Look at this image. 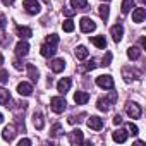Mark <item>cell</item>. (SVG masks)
I'll return each mask as SVG.
<instances>
[{
  "instance_id": "obj_22",
  "label": "cell",
  "mask_w": 146,
  "mask_h": 146,
  "mask_svg": "<svg viewBox=\"0 0 146 146\" xmlns=\"http://www.w3.org/2000/svg\"><path fill=\"white\" fill-rule=\"evenodd\" d=\"M70 4L74 11H84L88 7V0H70Z\"/></svg>"
},
{
  "instance_id": "obj_33",
  "label": "cell",
  "mask_w": 146,
  "mask_h": 146,
  "mask_svg": "<svg viewBox=\"0 0 146 146\" xmlns=\"http://www.w3.org/2000/svg\"><path fill=\"white\" fill-rule=\"evenodd\" d=\"M7 81H9V72L7 70H0V83L5 84Z\"/></svg>"
},
{
  "instance_id": "obj_21",
  "label": "cell",
  "mask_w": 146,
  "mask_h": 146,
  "mask_svg": "<svg viewBox=\"0 0 146 146\" xmlns=\"http://www.w3.org/2000/svg\"><path fill=\"white\" fill-rule=\"evenodd\" d=\"M33 124H35V127H36L38 131H41V129H43L45 120H43V115H41L40 112H35V113H33Z\"/></svg>"
},
{
  "instance_id": "obj_13",
  "label": "cell",
  "mask_w": 146,
  "mask_h": 146,
  "mask_svg": "<svg viewBox=\"0 0 146 146\" xmlns=\"http://www.w3.org/2000/svg\"><path fill=\"white\" fill-rule=\"evenodd\" d=\"M17 93H19L21 96H29V95L33 93V86H31L29 83H19V84H17Z\"/></svg>"
},
{
  "instance_id": "obj_46",
  "label": "cell",
  "mask_w": 146,
  "mask_h": 146,
  "mask_svg": "<svg viewBox=\"0 0 146 146\" xmlns=\"http://www.w3.org/2000/svg\"><path fill=\"white\" fill-rule=\"evenodd\" d=\"M139 2H144V0H139Z\"/></svg>"
},
{
  "instance_id": "obj_20",
  "label": "cell",
  "mask_w": 146,
  "mask_h": 146,
  "mask_svg": "<svg viewBox=\"0 0 146 146\" xmlns=\"http://www.w3.org/2000/svg\"><path fill=\"white\" fill-rule=\"evenodd\" d=\"M2 137L11 143V141L16 137V127H14V125H7V127L4 129V132H2Z\"/></svg>"
},
{
  "instance_id": "obj_15",
  "label": "cell",
  "mask_w": 146,
  "mask_h": 146,
  "mask_svg": "<svg viewBox=\"0 0 146 146\" xmlns=\"http://www.w3.org/2000/svg\"><path fill=\"white\" fill-rule=\"evenodd\" d=\"M144 16H146V9H144V7H137V9H134V12H132V21L139 24V23L144 21Z\"/></svg>"
},
{
  "instance_id": "obj_34",
  "label": "cell",
  "mask_w": 146,
  "mask_h": 146,
  "mask_svg": "<svg viewBox=\"0 0 146 146\" xmlns=\"http://www.w3.org/2000/svg\"><path fill=\"white\" fill-rule=\"evenodd\" d=\"M127 127H129V131L132 132V136H136V134L139 132V129H137V125H134L132 122H131V124H127Z\"/></svg>"
},
{
  "instance_id": "obj_26",
  "label": "cell",
  "mask_w": 146,
  "mask_h": 146,
  "mask_svg": "<svg viewBox=\"0 0 146 146\" xmlns=\"http://www.w3.org/2000/svg\"><path fill=\"white\" fill-rule=\"evenodd\" d=\"M28 74H29V78H31V81H33V83H36V81H38L40 72H38V69H36L33 64H28Z\"/></svg>"
},
{
  "instance_id": "obj_3",
  "label": "cell",
  "mask_w": 146,
  "mask_h": 146,
  "mask_svg": "<svg viewBox=\"0 0 146 146\" xmlns=\"http://www.w3.org/2000/svg\"><path fill=\"white\" fill-rule=\"evenodd\" d=\"M50 107H52V110H53L55 113H62V112L65 110L67 103H65L64 98H60V96H53V98L50 100Z\"/></svg>"
},
{
  "instance_id": "obj_40",
  "label": "cell",
  "mask_w": 146,
  "mask_h": 146,
  "mask_svg": "<svg viewBox=\"0 0 146 146\" xmlns=\"http://www.w3.org/2000/svg\"><path fill=\"white\" fill-rule=\"evenodd\" d=\"M14 67H16L17 70H21V69H23V64H21L19 60H14Z\"/></svg>"
},
{
  "instance_id": "obj_17",
  "label": "cell",
  "mask_w": 146,
  "mask_h": 146,
  "mask_svg": "<svg viewBox=\"0 0 146 146\" xmlns=\"http://www.w3.org/2000/svg\"><path fill=\"white\" fill-rule=\"evenodd\" d=\"M28 52H29L28 41H19V43L16 45V53H17V57H26Z\"/></svg>"
},
{
  "instance_id": "obj_16",
  "label": "cell",
  "mask_w": 146,
  "mask_h": 146,
  "mask_svg": "<svg viewBox=\"0 0 146 146\" xmlns=\"http://www.w3.org/2000/svg\"><path fill=\"white\" fill-rule=\"evenodd\" d=\"M16 33H17V36L21 40H26V38H31L33 36V31L29 28H26V26H16Z\"/></svg>"
},
{
  "instance_id": "obj_30",
  "label": "cell",
  "mask_w": 146,
  "mask_h": 146,
  "mask_svg": "<svg viewBox=\"0 0 146 146\" xmlns=\"http://www.w3.org/2000/svg\"><path fill=\"white\" fill-rule=\"evenodd\" d=\"M62 28H64L65 33H72V31H74V23H72L70 19H65L64 24H62Z\"/></svg>"
},
{
  "instance_id": "obj_37",
  "label": "cell",
  "mask_w": 146,
  "mask_h": 146,
  "mask_svg": "<svg viewBox=\"0 0 146 146\" xmlns=\"http://www.w3.org/2000/svg\"><path fill=\"white\" fill-rule=\"evenodd\" d=\"M113 124H115V125L122 124V117H120V115H115V117H113Z\"/></svg>"
},
{
  "instance_id": "obj_31",
  "label": "cell",
  "mask_w": 146,
  "mask_h": 146,
  "mask_svg": "<svg viewBox=\"0 0 146 146\" xmlns=\"http://www.w3.org/2000/svg\"><path fill=\"white\" fill-rule=\"evenodd\" d=\"M132 7H134L132 0H124V2H122V7H120V9H122V14H127Z\"/></svg>"
},
{
  "instance_id": "obj_44",
  "label": "cell",
  "mask_w": 146,
  "mask_h": 146,
  "mask_svg": "<svg viewBox=\"0 0 146 146\" xmlns=\"http://www.w3.org/2000/svg\"><path fill=\"white\" fill-rule=\"evenodd\" d=\"M0 64H4V57L2 55H0Z\"/></svg>"
},
{
  "instance_id": "obj_18",
  "label": "cell",
  "mask_w": 146,
  "mask_h": 146,
  "mask_svg": "<svg viewBox=\"0 0 146 146\" xmlns=\"http://www.w3.org/2000/svg\"><path fill=\"white\" fill-rule=\"evenodd\" d=\"M74 102H76L78 105H86V103L90 102V93H86V91H78V93L74 95Z\"/></svg>"
},
{
  "instance_id": "obj_36",
  "label": "cell",
  "mask_w": 146,
  "mask_h": 146,
  "mask_svg": "<svg viewBox=\"0 0 146 146\" xmlns=\"http://www.w3.org/2000/svg\"><path fill=\"white\" fill-rule=\"evenodd\" d=\"M64 14H65L67 17H72V16L76 14V11H74V9H64Z\"/></svg>"
},
{
  "instance_id": "obj_10",
  "label": "cell",
  "mask_w": 146,
  "mask_h": 146,
  "mask_svg": "<svg viewBox=\"0 0 146 146\" xmlns=\"http://www.w3.org/2000/svg\"><path fill=\"white\" fill-rule=\"evenodd\" d=\"M70 84H72V79H70V78H64V79H60V81L57 83V90H58V93L65 95V93L70 90Z\"/></svg>"
},
{
  "instance_id": "obj_19",
  "label": "cell",
  "mask_w": 146,
  "mask_h": 146,
  "mask_svg": "<svg viewBox=\"0 0 146 146\" xmlns=\"http://www.w3.org/2000/svg\"><path fill=\"white\" fill-rule=\"evenodd\" d=\"M50 69H52L53 72H62V70L65 69L64 58H55V60H52V62H50Z\"/></svg>"
},
{
  "instance_id": "obj_29",
  "label": "cell",
  "mask_w": 146,
  "mask_h": 146,
  "mask_svg": "<svg viewBox=\"0 0 146 146\" xmlns=\"http://www.w3.org/2000/svg\"><path fill=\"white\" fill-rule=\"evenodd\" d=\"M60 134H62V125H60V124H55V125L50 129V136H52V137H58Z\"/></svg>"
},
{
  "instance_id": "obj_43",
  "label": "cell",
  "mask_w": 146,
  "mask_h": 146,
  "mask_svg": "<svg viewBox=\"0 0 146 146\" xmlns=\"http://www.w3.org/2000/svg\"><path fill=\"white\" fill-rule=\"evenodd\" d=\"M2 122H4V115H2V113H0V124H2Z\"/></svg>"
},
{
  "instance_id": "obj_8",
  "label": "cell",
  "mask_w": 146,
  "mask_h": 146,
  "mask_svg": "<svg viewBox=\"0 0 146 146\" xmlns=\"http://www.w3.org/2000/svg\"><path fill=\"white\" fill-rule=\"evenodd\" d=\"M88 127L93 129V131H102L103 129V119H100L96 115H91L88 119Z\"/></svg>"
},
{
  "instance_id": "obj_4",
  "label": "cell",
  "mask_w": 146,
  "mask_h": 146,
  "mask_svg": "<svg viewBox=\"0 0 146 146\" xmlns=\"http://www.w3.org/2000/svg\"><path fill=\"white\" fill-rule=\"evenodd\" d=\"M23 5H24L26 12H28V14H31V16H36V14L40 12V9H41V7H40V4L36 2V0H24V4H23Z\"/></svg>"
},
{
  "instance_id": "obj_35",
  "label": "cell",
  "mask_w": 146,
  "mask_h": 146,
  "mask_svg": "<svg viewBox=\"0 0 146 146\" xmlns=\"http://www.w3.org/2000/svg\"><path fill=\"white\" fill-rule=\"evenodd\" d=\"M110 60H112V53H107L103 57V65H110Z\"/></svg>"
},
{
  "instance_id": "obj_2",
  "label": "cell",
  "mask_w": 146,
  "mask_h": 146,
  "mask_svg": "<svg viewBox=\"0 0 146 146\" xmlns=\"http://www.w3.org/2000/svg\"><path fill=\"white\" fill-rule=\"evenodd\" d=\"M115 100H117V93H115V91H112L107 98H100V100H98V103H96V107H98V110L107 112V110L110 108V103H113Z\"/></svg>"
},
{
  "instance_id": "obj_11",
  "label": "cell",
  "mask_w": 146,
  "mask_h": 146,
  "mask_svg": "<svg viewBox=\"0 0 146 146\" xmlns=\"http://www.w3.org/2000/svg\"><path fill=\"white\" fill-rule=\"evenodd\" d=\"M122 76H124L125 83H131V81H134V79H137V78L141 76V72H137V70H131L129 67H124Z\"/></svg>"
},
{
  "instance_id": "obj_39",
  "label": "cell",
  "mask_w": 146,
  "mask_h": 146,
  "mask_svg": "<svg viewBox=\"0 0 146 146\" xmlns=\"http://www.w3.org/2000/svg\"><path fill=\"white\" fill-rule=\"evenodd\" d=\"M28 144H31L29 139H21V141H19V146H28Z\"/></svg>"
},
{
  "instance_id": "obj_24",
  "label": "cell",
  "mask_w": 146,
  "mask_h": 146,
  "mask_svg": "<svg viewBox=\"0 0 146 146\" xmlns=\"http://www.w3.org/2000/svg\"><path fill=\"white\" fill-rule=\"evenodd\" d=\"M88 55H90V52H88V48H86L84 45H79V46L76 48V57H78L79 60H84V58H88Z\"/></svg>"
},
{
  "instance_id": "obj_28",
  "label": "cell",
  "mask_w": 146,
  "mask_h": 146,
  "mask_svg": "<svg viewBox=\"0 0 146 146\" xmlns=\"http://www.w3.org/2000/svg\"><path fill=\"white\" fill-rule=\"evenodd\" d=\"M11 102V93L4 88H0V105H5Z\"/></svg>"
},
{
  "instance_id": "obj_14",
  "label": "cell",
  "mask_w": 146,
  "mask_h": 146,
  "mask_svg": "<svg viewBox=\"0 0 146 146\" xmlns=\"http://www.w3.org/2000/svg\"><path fill=\"white\" fill-rule=\"evenodd\" d=\"M127 136H129V132L124 131V129H119V131H113L112 132V137H113L115 143H125L127 141Z\"/></svg>"
},
{
  "instance_id": "obj_32",
  "label": "cell",
  "mask_w": 146,
  "mask_h": 146,
  "mask_svg": "<svg viewBox=\"0 0 146 146\" xmlns=\"http://www.w3.org/2000/svg\"><path fill=\"white\" fill-rule=\"evenodd\" d=\"M98 67V64H96V58H91L86 65H84V70H93V69H96Z\"/></svg>"
},
{
  "instance_id": "obj_25",
  "label": "cell",
  "mask_w": 146,
  "mask_h": 146,
  "mask_svg": "<svg viewBox=\"0 0 146 146\" xmlns=\"http://www.w3.org/2000/svg\"><path fill=\"white\" fill-rule=\"evenodd\" d=\"M139 55H141V48H139V46H129V48H127V57H129L131 60L139 58Z\"/></svg>"
},
{
  "instance_id": "obj_12",
  "label": "cell",
  "mask_w": 146,
  "mask_h": 146,
  "mask_svg": "<svg viewBox=\"0 0 146 146\" xmlns=\"http://www.w3.org/2000/svg\"><path fill=\"white\" fill-rule=\"evenodd\" d=\"M83 139H84V136H83L81 129H74L72 132H69V141L72 144H79V143H83Z\"/></svg>"
},
{
  "instance_id": "obj_41",
  "label": "cell",
  "mask_w": 146,
  "mask_h": 146,
  "mask_svg": "<svg viewBox=\"0 0 146 146\" xmlns=\"http://www.w3.org/2000/svg\"><path fill=\"white\" fill-rule=\"evenodd\" d=\"M139 43H141V48H146V38H144V36H141Z\"/></svg>"
},
{
  "instance_id": "obj_42",
  "label": "cell",
  "mask_w": 146,
  "mask_h": 146,
  "mask_svg": "<svg viewBox=\"0 0 146 146\" xmlns=\"http://www.w3.org/2000/svg\"><path fill=\"white\" fill-rule=\"evenodd\" d=\"M14 2H16V0H2V4H4V5H12Z\"/></svg>"
},
{
  "instance_id": "obj_7",
  "label": "cell",
  "mask_w": 146,
  "mask_h": 146,
  "mask_svg": "<svg viewBox=\"0 0 146 146\" xmlns=\"http://www.w3.org/2000/svg\"><path fill=\"white\" fill-rule=\"evenodd\" d=\"M125 112H127V115L131 117V119H139L141 117V107L137 105V103H127V107H125Z\"/></svg>"
},
{
  "instance_id": "obj_6",
  "label": "cell",
  "mask_w": 146,
  "mask_h": 146,
  "mask_svg": "<svg viewBox=\"0 0 146 146\" xmlns=\"http://www.w3.org/2000/svg\"><path fill=\"white\" fill-rule=\"evenodd\" d=\"M96 84L103 90H112L113 88V79H112V76H98Z\"/></svg>"
},
{
  "instance_id": "obj_9",
  "label": "cell",
  "mask_w": 146,
  "mask_h": 146,
  "mask_svg": "<svg viewBox=\"0 0 146 146\" xmlns=\"http://www.w3.org/2000/svg\"><path fill=\"white\" fill-rule=\"evenodd\" d=\"M110 33H112V38H113V41H115V43H119V41L122 40V36H124V26L119 23V24L112 26Z\"/></svg>"
},
{
  "instance_id": "obj_45",
  "label": "cell",
  "mask_w": 146,
  "mask_h": 146,
  "mask_svg": "<svg viewBox=\"0 0 146 146\" xmlns=\"http://www.w3.org/2000/svg\"><path fill=\"white\" fill-rule=\"evenodd\" d=\"M103 2H110V0H103Z\"/></svg>"
},
{
  "instance_id": "obj_27",
  "label": "cell",
  "mask_w": 146,
  "mask_h": 146,
  "mask_svg": "<svg viewBox=\"0 0 146 146\" xmlns=\"http://www.w3.org/2000/svg\"><path fill=\"white\" fill-rule=\"evenodd\" d=\"M98 14H100V17H102L103 21H107V19H108V14H110V7H108L107 4H102V5L98 7Z\"/></svg>"
},
{
  "instance_id": "obj_23",
  "label": "cell",
  "mask_w": 146,
  "mask_h": 146,
  "mask_svg": "<svg viewBox=\"0 0 146 146\" xmlns=\"http://www.w3.org/2000/svg\"><path fill=\"white\" fill-rule=\"evenodd\" d=\"M90 40H91V43H93L95 46H98V48H105V46H107L105 36H91Z\"/></svg>"
},
{
  "instance_id": "obj_1",
  "label": "cell",
  "mask_w": 146,
  "mask_h": 146,
  "mask_svg": "<svg viewBox=\"0 0 146 146\" xmlns=\"http://www.w3.org/2000/svg\"><path fill=\"white\" fill-rule=\"evenodd\" d=\"M57 43H58V36L57 35H50L46 40H45V43L41 45V48H40V53L43 55V57H53L55 55V52H57Z\"/></svg>"
},
{
  "instance_id": "obj_5",
  "label": "cell",
  "mask_w": 146,
  "mask_h": 146,
  "mask_svg": "<svg viewBox=\"0 0 146 146\" xmlns=\"http://www.w3.org/2000/svg\"><path fill=\"white\" fill-rule=\"evenodd\" d=\"M79 26H81V31H83V33H91V31L96 29L95 21L90 19V17H83V19L79 21Z\"/></svg>"
},
{
  "instance_id": "obj_38",
  "label": "cell",
  "mask_w": 146,
  "mask_h": 146,
  "mask_svg": "<svg viewBox=\"0 0 146 146\" xmlns=\"http://www.w3.org/2000/svg\"><path fill=\"white\" fill-rule=\"evenodd\" d=\"M5 23H7L5 17H4V16H0V29H4V28H5Z\"/></svg>"
}]
</instances>
